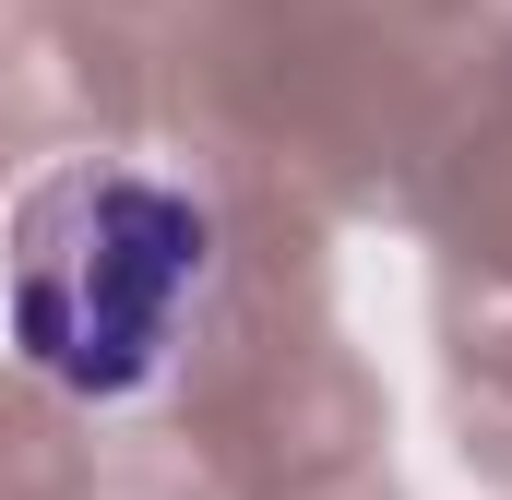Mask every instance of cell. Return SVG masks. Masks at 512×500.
<instances>
[{"mask_svg":"<svg viewBox=\"0 0 512 500\" xmlns=\"http://www.w3.org/2000/svg\"><path fill=\"white\" fill-rule=\"evenodd\" d=\"M215 298V215L143 167H60L12 215V346L72 405H131L179 370Z\"/></svg>","mask_w":512,"mask_h":500,"instance_id":"1","label":"cell"}]
</instances>
